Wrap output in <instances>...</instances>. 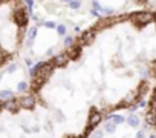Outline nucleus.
<instances>
[{
	"label": "nucleus",
	"mask_w": 156,
	"mask_h": 138,
	"mask_svg": "<svg viewBox=\"0 0 156 138\" xmlns=\"http://www.w3.org/2000/svg\"><path fill=\"white\" fill-rule=\"evenodd\" d=\"M101 121H103V115H101V112H98L97 109H92V111H90V115H89V121H87V124H89L90 127H95V126H98Z\"/></svg>",
	"instance_id": "20e7f679"
},
{
	"label": "nucleus",
	"mask_w": 156,
	"mask_h": 138,
	"mask_svg": "<svg viewBox=\"0 0 156 138\" xmlns=\"http://www.w3.org/2000/svg\"><path fill=\"white\" fill-rule=\"evenodd\" d=\"M2 107H3V103H2V101H0V111H2Z\"/></svg>",
	"instance_id": "a211bd4d"
},
{
	"label": "nucleus",
	"mask_w": 156,
	"mask_h": 138,
	"mask_svg": "<svg viewBox=\"0 0 156 138\" xmlns=\"http://www.w3.org/2000/svg\"><path fill=\"white\" fill-rule=\"evenodd\" d=\"M11 97H14V94H12L11 89H3V91H0V98H2V100H9Z\"/></svg>",
	"instance_id": "6e6552de"
},
{
	"label": "nucleus",
	"mask_w": 156,
	"mask_h": 138,
	"mask_svg": "<svg viewBox=\"0 0 156 138\" xmlns=\"http://www.w3.org/2000/svg\"><path fill=\"white\" fill-rule=\"evenodd\" d=\"M127 124H129L130 127H138V126H139V117L135 115V114L129 115V117H127Z\"/></svg>",
	"instance_id": "423d86ee"
},
{
	"label": "nucleus",
	"mask_w": 156,
	"mask_h": 138,
	"mask_svg": "<svg viewBox=\"0 0 156 138\" xmlns=\"http://www.w3.org/2000/svg\"><path fill=\"white\" fill-rule=\"evenodd\" d=\"M3 107L6 109V111H9L11 114H17L19 111H20V101H19V98H16V97H11L9 100H6L5 103H3Z\"/></svg>",
	"instance_id": "f03ea898"
},
{
	"label": "nucleus",
	"mask_w": 156,
	"mask_h": 138,
	"mask_svg": "<svg viewBox=\"0 0 156 138\" xmlns=\"http://www.w3.org/2000/svg\"><path fill=\"white\" fill-rule=\"evenodd\" d=\"M29 11L25 0H0V67L8 64L23 45Z\"/></svg>",
	"instance_id": "f257e3e1"
},
{
	"label": "nucleus",
	"mask_w": 156,
	"mask_h": 138,
	"mask_svg": "<svg viewBox=\"0 0 156 138\" xmlns=\"http://www.w3.org/2000/svg\"><path fill=\"white\" fill-rule=\"evenodd\" d=\"M19 101H20V106L25 107V109H32L35 106V97H34V94H26V95L20 97Z\"/></svg>",
	"instance_id": "7ed1b4c3"
},
{
	"label": "nucleus",
	"mask_w": 156,
	"mask_h": 138,
	"mask_svg": "<svg viewBox=\"0 0 156 138\" xmlns=\"http://www.w3.org/2000/svg\"><path fill=\"white\" fill-rule=\"evenodd\" d=\"M103 135H104L103 130H94L92 132V138H103Z\"/></svg>",
	"instance_id": "9b49d317"
},
{
	"label": "nucleus",
	"mask_w": 156,
	"mask_h": 138,
	"mask_svg": "<svg viewBox=\"0 0 156 138\" xmlns=\"http://www.w3.org/2000/svg\"><path fill=\"white\" fill-rule=\"evenodd\" d=\"M148 138H156V135H150V136H148Z\"/></svg>",
	"instance_id": "6ab92c4d"
},
{
	"label": "nucleus",
	"mask_w": 156,
	"mask_h": 138,
	"mask_svg": "<svg viewBox=\"0 0 156 138\" xmlns=\"http://www.w3.org/2000/svg\"><path fill=\"white\" fill-rule=\"evenodd\" d=\"M69 138H76V136H69Z\"/></svg>",
	"instance_id": "aec40b11"
},
{
	"label": "nucleus",
	"mask_w": 156,
	"mask_h": 138,
	"mask_svg": "<svg viewBox=\"0 0 156 138\" xmlns=\"http://www.w3.org/2000/svg\"><path fill=\"white\" fill-rule=\"evenodd\" d=\"M57 120H58V121H64V115H63L61 112H57Z\"/></svg>",
	"instance_id": "ddd939ff"
},
{
	"label": "nucleus",
	"mask_w": 156,
	"mask_h": 138,
	"mask_svg": "<svg viewBox=\"0 0 156 138\" xmlns=\"http://www.w3.org/2000/svg\"><path fill=\"white\" fill-rule=\"evenodd\" d=\"M28 88H29V85L25 83V82H20V83L17 85V91H19V92H26Z\"/></svg>",
	"instance_id": "9d476101"
},
{
	"label": "nucleus",
	"mask_w": 156,
	"mask_h": 138,
	"mask_svg": "<svg viewBox=\"0 0 156 138\" xmlns=\"http://www.w3.org/2000/svg\"><path fill=\"white\" fill-rule=\"evenodd\" d=\"M136 138H145V130H139L136 133Z\"/></svg>",
	"instance_id": "f8f14e48"
},
{
	"label": "nucleus",
	"mask_w": 156,
	"mask_h": 138,
	"mask_svg": "<svg viewBox=\"0 0 156 138\" xmlns=\"http://www.w3.org/2000/svg\"><path fill=\"white\" fill-rule=\"evenodd\" d=\"M153 22H154V25H156V14H153Z\"/></svg>",
	"instance_id": "f3484780"
},
{
	"label": "nucleus",
	"mask_w": 156,
	"mask_h": 138,
	"mask_svg": "<svg viewBox=\"0 0 156 138\" xmlns=\"http://www.w3.org/2000/svg\"><path fill=\"white\" fill-rule=\"evenodd\" d=\"M104 130H106L107 133H113V132L116 130V124H113L110 120H107V121L104 123Z\"/></svg>",
	"instance_id": "0eeeda50"
},
{
	"label": "nucleus",
	"mask_w": 156,
	"mask_h": 138,
	"mask_svg": "<svg viewBox=\"0 0 156 138\" xmlns=\"http://www.w3.org/2000/svg\"><path fill=\"white\" fill-rule=\"evenodd\" d=\"M64 31H66L64 26H58V32H60V34H64Z\"/></svg>",
	"instance_id": "2eb2a0df"
},
{
	"label": "nucleus",
	"mask_w": 156,
	"mask_h": 138,
	"mask_svg": "<svg viewBox=\"0 0 156 138\" xmlns=\"http://www.w3.org/2000/svg\"><path fill=\"white\" fill-rule=\"evenodd\" d=\"M153 100L156 101V89H154V92H153Z\"/></svg>",
	"instance_id": "dca6fc26"
},
{
	"label": "nucleus",
	"mask_w": 156,
	"mask_h": 138,
	"mask_svg": "<svg viewBox=\"0 0 156 138\" xmlns=\"http://www.w3.org/2000/svg\"><path fill=\"white\" fill-rule=\"evenodd\" d=\"M16 69H17V67H16V64H9V66H8V72H14Z\"/></svg>",
	"instance_id": "4468645a"
},
{
	"label": "nucleus",
	"mask_w": 156,
	"mask_h": 138,
	"mask_svg": "<svg viewBox=\"0 0 156 138\" xmlns=\"http://www.w3.org/2000/svg\"><path fill=\"white\" fill-rule=\"evenodd\" d=\"M0 78H2V74H0Z\"/></svg>",
	"instance_id": "412c9836"
},
{
	"label": "nucleus",
	"mask_w": 156,
	"mask_h": 138,
	"mask_svg": "<svg viewBox=\"0 0 156 138\" xmlns=\"http://www.w3.org/2000/svg\"><path fill=\"white\" fill-rule=\"evenodd\" d=\"M110 121L118 126V124H122V123L126 121V118H124L122 115H112V117H110Z\"/></svg>",
	"instance_id": "1a4fd4ad"
},
{
	"label": "nucleus",
	"mask_w": 156,
	"mask_h": 138,
	"mask_svg": "<svg viewBox=\"0 0 156 138\" xmlns=\"http://www.w3.org/2000/svg\"><path fill=\"white\" fill-rule=\"evenodd\" d=\"M145 123L148 126H156V107H148L147 114H145Z\"/></svg>",
	"instance_id": "39448f33"
}]
</instances>
